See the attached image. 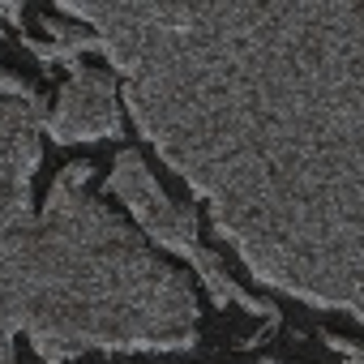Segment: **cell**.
<instances>
[{
    "instance_id": "1",
    "label": "cell",
    "mask_w": 364,
    "mask_h": 364,
    "mask_svg": "<svg viewBox=\"0 0 364 364\" xmlns=\"http://www.w3.org/2000/svg\"><path fill=\"white\" fill-rule=\"evenodd\" d=\"M253 279L364 321V5L60 0Z\"/></svg>"
},
{
    "instance_id": "2",
    "label": "cell",
    "mask_w": 364,
    "mask_h": 364,
    "mask_svg": "<svg viewBox=\"0 0 364 364\" xmlns=\"http://www.w3.org/2000/svg\"><path fill=\"white\" fill-rule=\"evenodd\" d=\"M22 334L48 364L82 351H180L198 343L193 283L65 176L26 249Z\"/></svg>"
},
{
    "instance_id": "3",
    "label": "cell",
    "mask_w": 364,
    "mask_h": 364,
    "mask_svg": "<svg viewBox=\"0 0 364 364\" xmlns=\"http://www.w3.org/2000/svg\"><path fill=\"white\" fill-rule=\"evenodd\" d=\"M43 99H9L0 103V364L14 360V338L22 330V283H26V249L35 232L31 180L39 167V133H43Z\"/></svg>"
},
{
    "instance_id": "4",
    "label": "cell",
    "mask_w": 364,
    "mask_h": 364,
    "mask_svg": "<svg viewBox=\"0 0 364 364\" xmlns=\"http://www.w3.org/2000/svg\"><path fill=\"white\" fill-rule=\"evenodd\" d=\"M107 189L129 206V215L146 228L150 240H159L163 249L189 257V262L198 266V274H202V283H206V291H210V300H215L219 309L236 304V309H245V313H253V317H266L270 326L279 321V309L266 304V300H257V296H249V291L228 274V266L219 262V253H210V249L198 240V215H193L189 206H176V202L159 189V180L150 176V167H146V159H141L137 150H120V154H116V163H112V171H107Z\"/></svg>"
},
{
    "instance_id": "5",
    "label": "cell",
    "mask_w": 364,
    "mask_h": 364,
    "mask_svg": "<svg viewBox=\"0 0 364 364\" xmlns=\"http://www.w3.org/2000/svg\"><path fill=\"white\" fill-rule=\"evenodd\" d=\"M124 120H120V99H116V82L103 69L90 65H73L69 82L56 95V107L48 116V133L69 146V141H99V137H120Z\"/></svg>"
},
{
    "instance_id": "6",
    "label": "cell",
    "mask_w": 364,
    "mask_h": 364,
    "mask_svg": "<svg viewBox=\"0 0 364 364\" xmlns=\"http://www.w3.org/2000/svg\"><path fill=\"white\" fill-rule=\"evenodd\" d=\"M330 351H338L347 364H364V347H355V343H347V338H330Z\"/></svg>"
},
{
    "instance_id": "7",
    "label": "cell",
    "mask_w": 364,
    "mask_h": 364,
    "mask_svg": "<svg viewBox=\"0 0 364 364\" xmlns=\"http://www.w3.org/2000/svg\"><path fill=\"white\" fill-rule=\"evenodd\" d=\"M90 171H95L90 163H69V167H65L60 176L69 180V185H73V189H86V180H90Z\"/></svg>"
}]
</instances>
